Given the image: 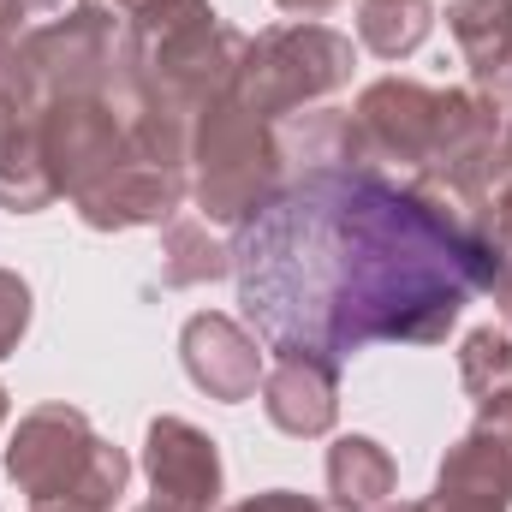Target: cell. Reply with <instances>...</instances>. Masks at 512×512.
I'll use <instances>...</instances> for the list:
<instances>
[{"label":"cell","instance_id":"1","mask_svg":"<svg viewBox=\"0 0 512 512\" xmlns=\"http://www.w3.org/2000/svg\"><path fill=\"white\" fill-rule=\"evenodd\" d=\"M477 280L483 262L459 233L358 173L292 185L239 233L245 316L316 364L453 322Z\"/></svg>","mask_w":512,"mask_h":512}]
</instances>
